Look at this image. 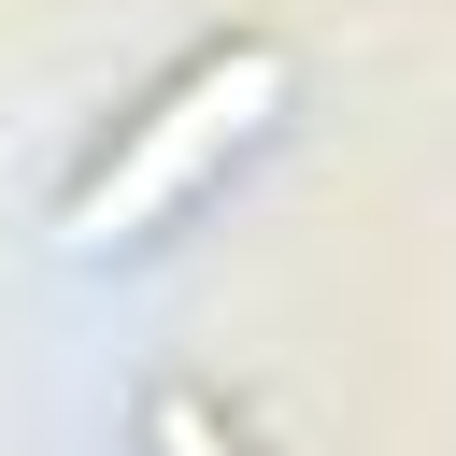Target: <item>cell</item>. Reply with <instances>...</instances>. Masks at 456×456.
I'll return each mask as SVG.
<instances>
[{
	"instance_id": "1",
	"label": "cell",
	"mask_w": 456,
	"mask_h": 456,
	"mask_svg": "<svg viewBox=\"0 0 456 456\" xmlns=\"http://www.w3.org/2000/svg\"><path fill=\"white\" fill-rule=\"evenodd\" d=\"M271 100H285V57H271V43L200 57V71H185V86H171V100L128 128V157H100V171H86V200H71L57 228H71L86 256H100V242H128V228H142L157 200H185V185H200L228 142H256V128H271Z\"/></svg>"
}]
</instances>
